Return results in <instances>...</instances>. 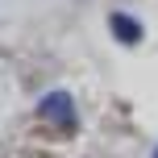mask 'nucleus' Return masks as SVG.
Listing matches in <instances>:
<instances>
[{"instance_id": "nucleus-1", "label": "nucleus", "mask_w": 158, "mask_h": 158, "mask_svg": "<svg viewBox=\"0 0 158 158\" xmlns=\"http://www.w3.org/2000/svg\"><path fill=\"white\" fill-rule=\"evenodd\" d=\"M38 112H42V117H54L58 125H67V129L75 125V104H71V96H67V92H50L46 100L38 104Z\"/></svg>"}, {"instance_id": "nucleus-2", "label": "nucleus", "mask_w": 158, "mask_h": 158, "mask_svg": "<svg viewBox=\"0 0 158 158\" xmlns=\"http://www.w3.org/2000/svg\"><path fill=\"white\" fill-rule=\"evenodd\" d=\"M112 33H117L121 42H137V38H142V25H137L133 17H125V13H117V17H112Z\"/></svg>"}, {"instance_id": "nucleus-3", "label": "nucleus", "mask_w": 158, "mask_h": 158, "mask_svg": "<svg viewBox=\"0 0 158 158\" xmlns=\"http://www.w3.org/2000/svg\"><path fill=\"white\" fill-rule=\"evenodd\" d=\"M154 158H158V154H154Z\"/></svg>"}]
</instances>
